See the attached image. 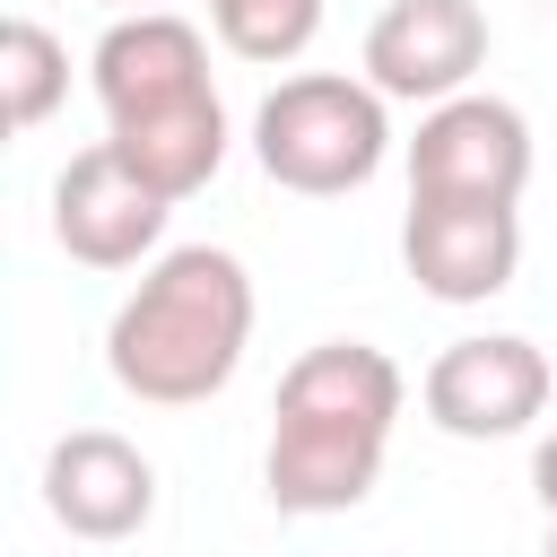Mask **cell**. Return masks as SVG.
Instances as JSON below:
<instances>
[{
  "instance_id": "cell-1",
  "label": "cell",
  "mask_w": 557,
  "mask_h": 557,
  "mask_svg": "<svg viewBox=\"0 0 557 557\" xmlns=\"http://www.w3.org/2000/svg\"><path fill=\"white\" fill-rule=\"evenodd\" d=\"M409 409V374L374 339H313L278 374L261 487L278 513H348L374 496L392 426Z\"/></svg>"
},
{
  "instance_id": "cell-2",
  "label": "cell",
  "mask_w": 557,
  "mask_h": 557,
  "mask_svg": "<svg viewBox=\"0 0 557 557\" xmlns=\"http://www.w3.org/2000/svg\"><path fill=\"white\" fill-rule=\"evenodd\" d=\"M252 348V270L226 244H174L104 322V374L148 409H191L235 383Z\"/></svg>"
},
{
  "instance_id": "cell-3",
  "label": "cell",
  "mask_w": 557,
  "mask_h": 557,
  "mask_svg": "<svg viewBox=\"0 0 557 557\" xmlns=\"http://www.w3.org/2000/svg\"><path fill=\"white\" fill-rule=\"evenodd\" d=\"M392 96L374 78H348V70H296L261 96L252 113V157L278 191H305V200H339L357 183L383 174L392 157Z\"/></svg>"
},
{
  "instance_id": "cell-4",
  "label": "cell",
  "mask_w": 557,
  "mask_h": 557,
  "mask_svg": "<svg viewBox=\"0 0 557 557\" xmlns=\"http://www.w3.org/2000/svg\"><path fill=\"white\" fill-rule=\"evenodd\" d=\"M409 157V200H487V209H513L522 183H531V122L522 104L505 96H444L418 113V139L400 148Z\"/></svg>"
},
{
  "instance_id": "cell-5",
  "label": "cell",
  "mask_w": 557,
  "mask_h": 557,
  "mask_svg": "<svg viewBox=\"0 0 557 557\" xmlns=\"http://www.w3.org/2000/svg\"><path fill=\"white\" fill-rule=\"evenodd\" d=\"M557 374L548 357L522 339V331H479V339H453L426 374H418V409L435 435L453 444H505V435H531L540 409H548Z\"/></svg>"
},
{
  "instance_id": "cell-6",
  "label": "cell",
  "mask_w": 557,
  "mask_h": 557,
  "mask_svg": "<svg viewBox=\"0 0 557 557\" xmlns=\"http://www.w3.org/2000/svg\"><path fill=\"white\" fill-rule=\"evenodd\" d=\"M165 218H174V200H165L113 139L78 148V157L52 174V244H61L70 261H87V270H139V261H157Z\"/></svg>"
},
{
  "instance_id": "cell-7",
  "label": "cell",
  "mask_w": 557,
  "mask_h": 557,
  "mask_svg": "<svg viewBox=\"0 0 557 557\" xmlns=\"http://www.w3.org/2000/svg\"><path fill=\"white\" fill-rule=\"evenodd\" d=\"M87 78H96L104 131L218 96V78H209V35H200L191 17H174V9H131V17H113V26L96 35V52H87Z\"/></svg>"
},
{
  "instance_id": "cell-8",
  "label": "cell",
  "mask_w": 557,
  "mask_h": 557,
  "mask_svg": "<svg viewBox=\"0 0 557 557\" xmlns=\"http://www.w3.org/2000/svg\"><path fill=\"white\" fill-rule=\"evenodd\" d=\"M487 9L479 0H392L366 26L357 70L392 96V104H444L487 70Z\"/></svg>"
},
{
  "instance_id": "cell-9",
  "label": "cell",
  "mask_w": 557,
  "mask_h": 557,
  "mask_svg": "<svg viewBox=\"0 0 557 557\" xmlns=\"http://www.w3.org/2000/svg\"><path fill=\"white\" fill-rule=\"evenodd\" d=\"M44 513L70 540H96V548L139 540L148 513H157V461L113 426H70L44 453Z\"/></svg>"
},
{
  "instance_id": "cell-10",
  "label": "cell",
  "mask_w": 557,
  "mask_h": 557,
  "mask_svg": "<svg viewBox=\"0 0 557 557\" xmlns=\"http://www.w3.org/2000/svg\"><path fill=\"white\" fill-rule=\"evenodd\" d=\"M400 261L435 305H487L522 270V218L487 200H409Z\"/></svg>"
},
{
  "instance_id": "cell-11",
  "label": "cell",
  "mask_w": 557,
  "mask_h": 557,
  "mask_svg": "<svg viewBox=\"0 0 557 557\" xmlns=\"http://www.w3.org/2000/svg\"><path fill=\"white\" fill-rule=\"evenodd\" d=\"M165 200H191V191H209V174L226 165V104L218 96H200V104H174V113H148V122H122V131H104Z\"/></svg>"
},
{
  "instance_id": "cell-12",
  "label": "cell",
  "mask_w": 557,
  "mask_h": 557,
  "mask_svg": "<svg viewBox=\"0 0 557 557\" xmlns=\"http://www.w3.org/2000/svg\"><path fill=\"white\" fill-rule=\"evenodd\" d=\"M0 96H9V131H44L70 96V44L44 17H9L0 35Z\"/></svg>"
},
{
  "instance_id": "cell-13",
  "label": "cell",
  "mask_w": 557,
  "mask_h": 557,
  "mask_svg": "<svg viewBox=\"0 0 557 557\" xmlns=\"http://www.w3.org/2000/svg\"><path fill=\"white\" fill-rule=\"evenodd\" d=\"M209 35L235 52V61H305L313 35H322V0H209Z\"/></svg>"
},
{
  "instance_id": "cell-14",
  "label": "cell",
  "mask_w": 557,
  "mask_h": 557,
  "mask_svg": "<svg viewBox=\"0 0 557 557\" xmlns=\"http://www.w3.org/2000/svg\"><path fill=\"white\" fill-rule=\"evenodd\" d=\"M531 487H540V505L557 513V435H540V453H531Z\"/></svg>"
},
{
  "instance_id": "cell-15",
  "label": "cell",
  "mask_w": 557,
  "mask_h": 557,
  "mask_svg": "<svg viewBox=\"0 0 557 557\" xmlns=\"http://www.w3.org/2000/svg\"><path fill=\"white\" fill-rule=\"evenodd\" d=\"M104 9H113V17H131V9H165V0H104Z\"/></svg>"
},
{
  "instance_id": "cell-16",
  "label": "cell",
  "mask_w": 557,
  "mask_h": 557,
  "mask_svg": "<svg viewBox=\"0 0 557 557\" xmlns=\"http://www.w3.org/2000/svg\"><path fill=\"white\" fill-rule=\"evenodd\" d=\"M548 557H557V513H548Z\"/></svg>"
}]
</instances>
